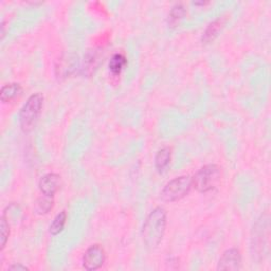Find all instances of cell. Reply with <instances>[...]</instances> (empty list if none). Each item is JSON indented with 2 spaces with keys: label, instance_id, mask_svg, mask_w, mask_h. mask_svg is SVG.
I'll return each mask as SVG.
<instances>
[{
  "label": "cell",
  "instance_id": "cell-1",
  "mask_svg": "<svg viewBox=\"0 0 271 271\" xmlns=\"http://www.w3.org/2000/svg\"><path fill=\"white\" fill-rule=\"evenodd\" d=\"M166 229V211L162 207L155 208L142 227V238L149 249L160 245Z\"/></svg>",
  "mask_w": 271,
  "mask_h": 271
},
{
  "label": "cell",
  "instance_id": "cell-2",
  "mask_svg": "<svg viewBox=\"0 0 271 271\" xmlns=\"http://www.w3.org/2000/svg\"><path fill=\"white\" fill-rule=\"evenodd\" d=\"M44 104V95L37 92L29 96L19 111V123L26 133L33 130Z\"/></svg>",
  "mask_w": 271,
  "mask_h": 271
},
{
  "label": "cell",
  "instance_id": "cell-3",
  "mask_svg": "<svg viewBox=\"0 0 271 271\" xmlns=\"http://www.w3.org/2000/svg\"><path fill=\"white\" fill-rule=\"evenodd\" d=\"M220 178V167L216 164H208L198 169V172L192 178V184L199 193H208L217 187Z\"/></svg>",
  "mask_w": 271,
  "mask_h": 271
},
{
  "label": "cell",
  "instance_id": "cell-4",
  "mask_svg": "<svg viewBox=\"0 0 271 271\" xmlns=\"http://www.w3.org/2000/svg\"><path fill=\"white\" fill-rule=\"evenodd\" d=\"M192 187V178L189 175H182L172 179L164 185L161 197L165 202H177L187 196Z\"/></svg>",
  "mask_w": 271,
  "mask_h": 271
},
{
  "label": "cell",
  "instance_id": "cell-5",
  "mask_svg": "<svg viewBox=\"0 0 271 271\" xmlns=\"http://www.w3.org/2000/svg\"><path fill=\"white\" fill-rule=\"evenodd\" d=\"M106 260V253L101 245H92L84 253L83 266L88 271H94L101 268Z\"/></svg>",
  "mask_w": 271,
  "mask_h": 271
},
{
  "label": "cell",
  "instance_id": "cell-6",
  "mask_svg": "<svg viewBox=\"0 0 271 271\" xmlns=\"http://www.w3.org/2000/svg\"><path fill=\"white\" fill-rule=\"evenodd\" d=\"M241 267V255L237 248H230L226 250L219 259L218 270H239Z\"/></svg>",
  "mask_w": 271,
  "mask_h": 271
},
{
  "label": "cell",
  "instance_id": "cell-7",
  "mask_svg": "<svg viewBox=\"0 0 271 271\" xmlns=\"http://www.w3.org/2000/svg\"><path fill=\"white\" fill-rule=\"evenodd\" d=\"M61 185V177L59 174L48 173L39 179L38 187L42 195L53 197L59 191Z\"/></svg>",
  "mask_w": 271,
  "mask_h": 271
},
{
  "label": "cell",
  "instance_id": "cell-8",
  "mask_svg": "<svg viewBox=\"0 0 271 271\" xmlns=\"http://www.w3.org/2000/svg\"><path fill=\"white\" fill-rule=\"evenodd\" d=\"M22 92V87L19 83L6 84L0 90V100L3 103H9L18 97Z\"/></svg>",
  "mask_w": 271,
  "mask_h": 271
},
{
  "label": "cell",
  "instance_id": "cell-9",
  "mask_svg": "<svg viewBox=\"0 0 271 271\" xmlns=\"http://www.w3.org/2000/svg\"><path fill=\"white\" fill-rule=\"evenodd\" d=\"M172 158V151L169 147H162L157 152L155 156V167L159 173L164 172L167 168Z\"/></svg>",
  "mask_w": 271,
  "mask_h": 271
},
{
  "label": "cell",
  "instance_id": "cell-10",
  "mask_svg": "<svg viewBox=\"0 0 271 271\" xmlns=\"http://www.w3.org/2000/svg\"><path fill=\"white\" fill-rule=\"evenodd\" d=\"M224 23H225V19L221 17V18L214 20L208 26V28L204 32L203 37H202L204 44H209V42L215 39V37L218 35V32L221 30Z\"/></svg>",
  "mask_w": 271,
  "mask_h": 271
},
{
  "label": "cell",
  "instance_id": "cell-11",
  "mask_svg": "<svg viewBox=\"0 0 271 271\" xmlns=\"http://www.w3.org/2000/svg\"><path fill=\"white\" fill-rule=\"evenodd\" d=\"M53 208V199L52 197L44 195L42 197L37 198L34 205V212L38 215H45L48 214L50 210Z\"/></svg>",
  "mask_w": 271,
  "mask_h": 271
},
{
  "label": "cell",
  "instance_id": "cell-12",
  "mask_svg": "<svg viewBox=\"0 0 271 271\" xmlns=\"http://www.w3.org/2000/svg\"><path fill=\"white\" fill-rule=\"evenodd\" d=\"M66 221H67V213H66V211H62L52 220V223L49 227L50 233L52 235L60 234L64 230Z\"/></svg>",
  "mask_w": 271,
  "mask_h": 271
},
{
  "label": "cell",
  "instance_id": "cell-13",
  "mask_svg": "<svg viewBox=\"0 0 271 271\" xmlns=\"http://www.w3.org/2000/svg\"><path fill=\"white\" fill-rule=\"evenodd\" d=\"M126 63H127L126 58L123 54L116 53V54H113L112 58L110 59L108 67L112 75H120L121 71L126 66Z\"/></svg>",
  "mask_w": 271,
  "mask_h": 271
},
{
  "label": "cell",
  "instance_id": "cell-14",
  "mask_svg": "<svg viewBox=\"0 0 271 271\" xmlns=\"http://www.w3.org/2000/svg\"><path fill=\"white\" fill-rule=\"evenodd\" d=\"M98 64V55L95 51H89L86 56H85V61H84V67L83 71L84 73L90 75L92 71L96 68Z\"/></svg>",
  "mask_w": 271,
  "mask_h": 271
},
{
  "label": "cell",
  "instance_id": "cell-15",
  "mask_svg": "<svg viewBox=\"0 0 271 271\" xmlns=\"http://www.w3.org/2000/svg\"><path fill=\"white\" fill-rule=\"evenodd\" d=\"M185 14H187V11H185L184 7L180 4L175 5L172 10L169 12V15H168V21L169 24L175 26L177 22H179L183 17Z\"/></svg>",
  "mask_w": 271,
  "mask_h": 271
},
{
  "label": "cell",
  "instance_id": "cell-16",
  "mask_svg": "<svg viewBox=\"0 0 271 271\" xmlns=\"http://www.w3.org/2000/svg\"><path fill=\"white\" fill-rule=\"evenodd\" d=\"M10 236V225L6 214H3L2 224H0V240H2V250L6 247Z\"/></svg>",
  "mask_w": 271,
  "mask_h": 271
},
{
  "label": "cell",
  "instance_id": "cell-17",
  "mask_svg": "<svg viewBox=\"0 0 271 271\" xmlns=\"http://www.w3.org/2000/svg\"><path fill=\"white\" fill-rule=\"evenodd\" d=\"M9 270H28V268L21 264H14V265H11L9 268Z\"/></svg>",
  "mask_w": 271,
  "mask_h": 271
},
{
  "label": "cell",
  "instance_id": "cell-18",
  "mask_svg": "<svg viewBox=\"0 0 271 271\" xmlns=\"http://www.w3.org/2000/svg\"><path fill=\"white\" fill-rule=\"evenodd\" d=\"M206 4H208V3H206V2H201V3H194V5H196V6H198V5H206Z\"/></svg>",
  "mask_w": 271,
  "mask_h": 271
}]
</instances>
